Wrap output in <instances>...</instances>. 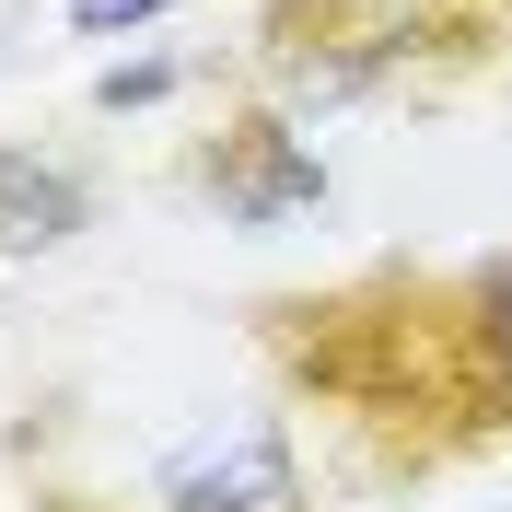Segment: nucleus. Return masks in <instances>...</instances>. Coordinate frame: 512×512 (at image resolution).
<instances>
[{"mask_svg":"<svg viewBox=\"0 0 512 512\" xmlns=\"http://www.w3.org/2000/svg\"><path fill=\"white\" fill-rule=\"evenodd\" d=\"M187 187L210 198L222 222L280 233V222H303V210H326V163H315V140H303L280 105H245V117H222L187 152Z\"/></svg>","mask_w":512,"mask_h":512,"instance_id":"obj_1","label":"nucleus"},{"mask_svg":"<svg viewBox=\"0 0 512 512\" xmlns=\"http://www.w3.org/2000/svg\"><path fill=\"white\" fill-rule=\"evenodd\" d=\"M163 512H303V478H291V431L268 408L198 431V443L163 454Z\"/></svg>","mask_w":512,"mask_h":512,"instance_id":"obj_2","label":"nucleus"},{"mask_svg":"<svg viewBox=\"0 0 512 512\" xmlns=\"http://www.w3.org/2000/svg\"><path fill=\"white\" fill-rule=\"evenodd\" d=\"M454 338H466V396H478V443L512 431V256L454 268Z\"/></svg>","mask_w":512,"mask_h":512,"instance_id":"obj_3","label":"nucleus"},{"mask_svg":"<svg viewBox=\"0 0 512 512\" xmlns=\"http://www.w3.org/2000/svg\"><path fill=\"white\" fill-rule=\"evenodd\" d=\"M82 222H94V187L59 152L0 140V256H59V245H82Z\"/></svg>","mask_w":512,"mask_h":512,"instance_id":"obj_4","label":"nucleus"},{"mask_svg":"<svg viewBox=\"0 0 512 512\" xmlns=\"http://www.w3.org/2000/svg\"><path fill=\"white\" fill-rule=\"evenodd\" d=\"M163 94H187V59H117V70H94V117H140V105H163Z\"/></svg>","mask_w":512,"mask_h":512,"instance_id":"obj_5","label":"nucleus"},{"mask_svg":"<svg viewBox=\"0 0 512 512\" xmlns=\"http://www.w3.org/2000/svg\"><path fill=\"white\" fill-rule=\"evenodd\" d=\"M175 12H198V0H70V35H152Z\"/></svg>","mask_w":512,"mask_h":512,"instance_id":"obj_6","label":"nucleus"}]
</instances>
